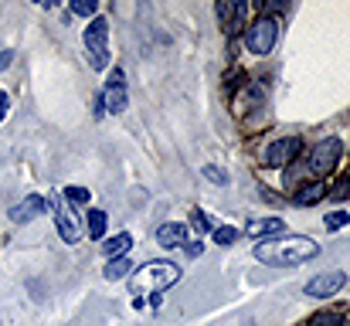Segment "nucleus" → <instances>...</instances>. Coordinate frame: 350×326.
<instances>
[{
  "mask_svg": "<svg viewBox=\"0 0 350 326\" xmlns=\"http://www.w3.org/2000/svg\"><path fill=\"white\" fill-rule=\"evenodd\" d=\"M3 116H7V96L0 92V122H3Z\"/></svg>",
  "mask_w": 350,
  "mask_h": 326,
  "instance_id": "nucleus-26",
  "label": "nucleus"
},
{
  "mask_svg": "<svg viewBox=\"0 0 350 326\" xmlns=\"http://www.w3.org/2000/svg\"><path fill=\"white\" fill-rule=\"evenodd\" d=\"M344 326H350V323H344Z\"/></svg>",
  "mask_w": 350,
  "mask_h": 326,
  "instance_id": "nucleus-27",
  "label": "nucleus"
},
{
  "mask_svg": "<svg viewBox=\"0 0 350 326\" xmlns=\"http://www.w3.org/2000/svg\"><path fill=\"white\" fill-rule=\"evenodd\" d=\"M157 241H160L163 248H180V245L187 241V224H180V221L160 224V228H157Z\"/></svg>",
  "mask_w": 350,
  "mask_h": 326,
  "instance_id": "nucleus-11",
  "label": "nucleus"
},
{
  "mask_svg": "<svg viewBox=\"0 0 350 326\" xmlns=\"http://www.w3.org/2000/svg\"><path fill=\"white\" fill-rule=\"evenodd\" d=\"M180 279V269L174 265V262H150L146 269H139V272H133L129 275V289H133V296H136V306H143V293H163L167 286H174Z\"/></svg>",
  "mask_w": 350,
  "mask_h": 326,
  "instance_id": "nucleus-2",
  "label": "nucleus"
},
{
  "mask_svg": "<svg viewBox=\"0 0 350 326\" xmlns=\"http://www.w3.org/2000/svg\"><path fill=\"white\" fill-rule=\"evenodd\" d=\"M129 245H133V238L122 231V234H113V238L103 245V252H106L109 258H119V255H126V252H129Z\"/></svg>",
  "mask_w": 350,
  "mask_h": 326,
  "instance_id": "nucleus-15",
  "label": "nucleus"
},
{
  "mask_svg": "<svg viewBox=\"0 0 350 326\" xmlns=\"http://www.w3.org/2000/svg\"><path fill=\"white\" fill-rule=\"evenodd\" d=\"M323 194H327V187L317 180V184H306V187H299L296 194H293V201L299 204V208H310V204H317V201H323Z\"/></svg>",
  "mask_w": 350,
  "mask_h": 326,
  "instance_id": "nucleus-14",
  "label": "nucleus"
},
{
  "mask_svg": "<svg viewBox=\"0 0 350 326\" xmlns=\"http://www.w3.org/2000/svg\"><path fill=\"white\" fill-rule=\"evenodd\" d=\"M275 38H279V21L275 17H258L245 31V44H248L252 55H269L275 48Z\"/></svg>",
  "mask_w": 350,
  "mask_h": 326,
  "instance_id": "nucleus-4",
  "label": "nucleus"
},
{
  "mask_svg": "<svg viewBox=\"0 0 350 326\" xmlns=\"http://www.w3.org/2000/svg\"><path fill=\"white\" fill-rule=\"evenodd\" d=\"M282 228H286V221H282V217H255V221H248V234H252V238L279 234Z\"/></svg>",
  "mask_w": 350,
  "mask_h": 326,
  "instance_id": "nucleus-12",
  "label": "nucleus"
},
{
  "mask_svg": "<svg viewBox=\"0 0 350 326\" xmlns=\"http://www.w3.org/2000/svg\"><path fill=\"white\" fill-rule=\"evenodd\" d=\"M82 38H85V48H89V62H92V68H106V65H109V48H106L109 24H106V17L89 21V27H85Z\"/></svg>",
  "mask_w": 350,
  "mask_h": 326,
  "instance_id": "nucleus-3",
  "label": "nucleus"
},
{
  "mask_svg": "<svg viewBox=\"0 0 350 326\" xmlns=\"http://www.w3.org/2000/svg\"><path fill=\"white\" fill-rule=\"evenodd\" d=\"M106 224H109V217L103 215V211H92V215H89V234L99 241V238L106 234Z\"/></svg>",
  "mask_w": 350,
  "mask_h": 326,
  "instance_id": "nucleus-17",
  "label": "nucleus"
},
{
  "mask_svg": "<svg viewBox=\"0 0 350 326\" xmlns=\"http://www.w3.org/2000/svg\"><path fill=\"white\" fill-rule=\"evenodd\" d=\"M340 153H344V139L340 136H327V139H320L317 146H313V153H310V174L313 177H323V174H330L334 170V163L340 160Z\"/></svg>",
  "mask_w": 350,
  "mask_h": 326,
  "instance_id": "nucleus-5",
  "label": "nucleus"
},
{
  "mask_svg": "<svg viewBox=\"0 0 350 326\" xmlns=\"http://www.w3.org/2000/svg\"><path fill=\"white\" fill-rule=\"evenodd\" d=\"M234 238H238V228H232V224L215 228V245H232Z\"/></svg>",
  "mask_w": 350,
  "mask_h": 326,
  "instance_id": "nucleus-18",
  "label": "nucleus"
},
{
  "mask_svg": "<svg viewBox=\"0 0 350 326\" xmlns=\"http://www.w3.org/2000/svg\"><path fill=\"white\" fill-rule=\"evenodd\" d=\"M51 208V201H44L41 194H27L24 201H17L14 208H10V221L14 224H27L31 217H38L41 211H48Z\"/></svg>",
  "mask_w": 350,
  "mask_h": 326,
  "instance_id": "nucleus-9",
  "label": "nucleus"
},
{
  "mask_svg": "<svg viewBox=\"0 0 350 326\" xmlns=\"http://www.w3.org/2000/svg\"><path fill=\"white\" fill-rule=\"evenodd\" d=\"M299 146H303V139H299V136H282V139H275V143L265 150V167L282 170L286 163H293V160H296Z\"/></svg>",
  "mask_w": 350,
  "mask_h": 326,
  "instance_id": "nucleus-6",
  "label": "nucleus"
},
{
  "mask_svg": "<svg viewBox=\"0 0 350 326\" xmlns=\"http://www.w3.org/2000/svg\"><path fill=\"white\" fill-rule=\"evenodd\" d=\"M347 221H350V215H347V211H330L323 224H327V231H337V228H344Z\"/></svg>",
  "mask_w": 350,
  "mask_h": 326,
  "instance_id": "nucleus-19",
  "label": "nucleus"
},
{
  "mask_svg": "<svg viewBox=\"0 0 350 326\" xmlns=\"http://www.w3.org/2000/svg\"><path fill=\"white\" fill-rule=\"evenodd\" d=\"M317 255H320V245L303 238V234H289V238H279V241L255 245V258L265 262V265H275V269H293V265H303Z\"/></svg>",
  "mask_w": 350,
  "mask_h": 326,
  "instance_id": "nucleus-1",
  "label": "nucleus"
},
{
  "mask_svg": "<svg viewBox=\"0 0 350 326\" xmlns=\"http://www.w3.org/2000/svg\"><path fill=\"white\" fill-rule=\"evenodd\" d=\"M65 198L75 201V204H85V201H89V191H85V187H65Z\"/></svg>",
  "mask_w": 350,
  "mask_h": 326,
  "instance_id": "nucleus-22",
  "label": "nucleus"
},
{
  "mask_svg": "<svg viewBox=\"0 0 350 326\" xmlns=\"http://www.w3.org/2000/svg\"><path fill=\"white\" fill-rule=\"evenodd\" d=\"M99 106L106 109V112H122V109H126V72H122V68H113Z\"/></svg>",
  "mask_w": 350,
  "mask_h": 326,
  "instance_id": "nucleus-7",
  "label": "nucleus"
},
{
  "mask_svg": "<svg viewBox=\"0 0 350 326\" xmlns=\"http://www.w3.org/2000/svg\"><path fill=\"white\" fill-rule=\"evenodd\" d=\"M96 10H99V7L89 3V0H75V3H72V14H82V17H92Z\"/></svg>",
  "mask_w": 350,
  "mask_h": 326,
  "instance_id": "nucleus-21",
  "label": "nucleus"
},
{
  "mask_svg": "<svg viewBox=\"0 0 350 326\" xmlns=\"http://www.w3.org/2000/svg\"><path fill=\"white\" fill-rule=\"evenodd\" d=\"M310 326H344V320H340L337 313H317V316L310 320Z\"/></svg>",
  "mask_w": 350,
  "mask_h": 326,
  "instance_id": "nucleus-20",
  "label": "nucleus"
},
{
  "mask_svg": "<svg viewBox=\"0 0 350 326\" xmlns=\"http://www.w3.org/2000/svg\"><path fill=\"white\" fill-rule=\"evenodd\" d=\"M334 198H337V201H347V198H350V177H344V180L337 184V191H334Z\"/></svg>",
  "mask_w": 350,
  "mask_h": 326,
  "instance_id": "nucleus-23",
  "label": "nucleus"
},
{
  "mask_svg": "<svg viewBox=\"0 0 350 326\" xmlns=\"http://www.w3.org/2000/svg\"><path fill=\"white\" fill-rule=\"evenodd\" d=\"M344 286H347V272H323V275L310 279V282L303 286V293H306V296H317V299H327V296L340 293Z\"/></svg>",
  "mask_w": 350,
  "mask_h": 326,
  "instance_id": "nucleus-8",
  "label": "nucleus"
},
{
  "mask_svg": "<svg viewBox=\"0 0 350 326\" xmlns=\"http://www.w3.org/2000/svg\"><path fill=\"white\" fill-rule=\"evenodd\" d=\"M10 62H14V51H0V72L10 68Z\"/></svg>",
  "mask_w": 350,
  "mask_h": 326,
  "instance_id": "nucleus-25",
  "label": "nucleus"
},
{
  "mask_svg": "<svg viewBox=\"0 0 350 326\" xmlns=\"http://www.w3.org/2000/svg\"><path fill=\"white\" fill-rule=\"evenodd\" d=\"M218 14H221V27L225 31H238V24L245 17V0H238V3H218Z\"/></svg>",
  "mask_w": 350,
  "mask_h": 326,
  "instance_id": "nucleus-13",
  "label": "nucleus"
},
{
  "mask_svg": "<svg viewBox=\"0 0 350 326\" xmlns=\"http://www.w3.org/2000/svg\"><path fill=\"white\" fill-rule=\"evenodd\" d=\"M129 272H133V262H129L126 255H119V258H113V262L106 265V279H109V282H119V279H126Z\"/></svg>",
  "mask_w": 350,
  "mask_h": 326,
  "instance_id": "nucleus-16",
  "label": "nucleus"
},
{
  "mask_svg": "<svg viewBox=\"0 0 350 326\" xmlns=\"http://www.w3.org/2000/svg\"><path fill=\"white\" fill-rule=\"evenodd\" d=\"M51 208H55V221H58V234H62V241H65V245H75V241H79V224H75V215H72L62 201H55Z\"/></svg>",
  "mask_w": 350,
  "mask_h": 326,
  "instance_id": "nucleus-10",
  "label": "nucleus"
},
{
  "mask_svg": "<svg viewBox=\"0 0 350 326\" xmlns=\"http://www.w3.org/2000/svg\"><path fill=\"white\" fill-rule=\"evenodd\" d=\"M204 177H211V180H218V184H225V174H221L218 167H204Z\"/></svg>",
  "mask_w": 350,
  "mask_h": 326,
  "instance_id": "nucleus-24",
  "label": "nucleus"
}]
</instances>
